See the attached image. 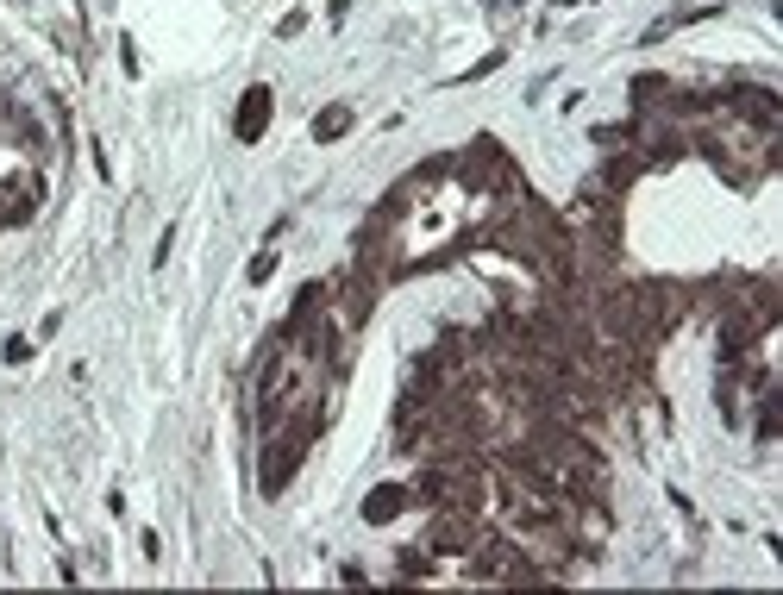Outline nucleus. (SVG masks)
I'll return each mask as SVG.
<instances>
[{
	"mask_svg": "<svg viewBox=\"0 0 783 595\" xmlns=\"http://www.w3.org/2000/svg\"><path fill=\"white\" fill-rule=\"evenodd\" d=\"M401 514V489H376L370 502H364V520H376V527H383V520H395Z\"/></svg>",
	"mask_w": 783,
	"mask_h": 595,
	"instance_id": "obj_2",
	"label": "nucleus"
},
{
	"mask_svg": "<svg viewBox=\"0 0 783 595\" xmlns=\"http://www.w3.org/2000/svg\"><path fill=\"white\" fill-rule=\"evenodd\" d=\"M264 119H270V88H251L245 94V113H239V138H245V145L264 132Z\"/></svg>",
	"mask_w": 783,
	"mask_h": 595,
	"instance_id": "obj_1",
	"label": "nucleus"
},
{
	"mask_svg": "<svg viewBox=\"0 0 783 595\" xmlns=\"http://www.w3.org/2000/svg\"><path fill=\"white\" fill-rule=\"evenodd\" d=\"M339 132H351V113L345 107H332V113L314 119V138H339Z\"/></svg>",
	"mask_w": 783,
	"mask_h": 595,
	"instance_id": "obj_3",
	"label": "nucleus"
}]
</instances>
